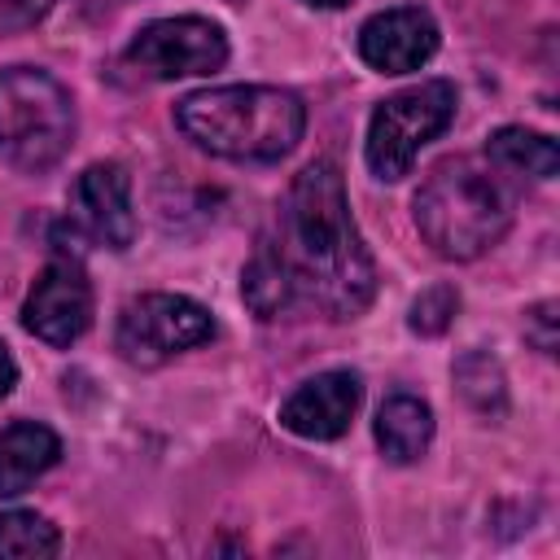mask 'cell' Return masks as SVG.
<instances>
[{"instance_id":"cell-1","label":"cell","mask_w":560,"mask_h":560,"mask_svg":"<svg viewBox=\"0 0 560 560\" xmlns=\"http://www.w3.org/2000/svg\"><path fill=\"white\" fill-rule=\"evenodd\" d=\"M241 293L258 319H354L368 311L376 267L332 162L319 158L293 175L271 232L245 262Z\"/></svg>"},{"instance_id":"cell-2","label":"cell","mask_w":560,"mask_h":560,"mask_svg":"<svg viewBox=\"0 0 560 560\" xmlns=\"http://www.w3.org/2000/svg\"><path fill=\"white\" fill-rule=\"evenodd\" d=\"M179 131L228 162H280L306 131V105L289 88L232 83L201 88L175 105Z\"/></svg>"},{"instance_id":"cell-3","label":"cell","mask_w":560,"mask_h":560,"mask_svg":"<svg viewBox=\"0 0 560 560\" xmlns=\"http://www.w3.org/2000/svg\"><path fill=\"white\" fill-rule=\"evenodd\" d=\"M516 214V184L486 153H459L429 171L416 192V228L433 254L468 262L486 254Z\"/></svg>"},{"instance_id":"cell-4","label":"cell","mask_w":560,"mask_h":560,"mask_svg":"<svg viewBox=\"0 0 560 560\" xmlns=\"http://www.w3.org/2000/svg\"><path fill=\"white\" fill-rule=\"evenodd\" d=\"M74 140L70 92L35 66L0 70V158L13 171L39 175L66 158Z\"/></svg>"},{"instance_id":"cell-5","label":"cell","mask_w":560,"mask_h":560,"mask_svg":"<svg viewBox=\"0 0 560 560\" xmlns=\"http://www.w3.org/2000/svg\"><path fill=\"white\" fill-rule=\"evenodd\" d=\"M451 118H455V83L446 79H429V83L402 88L389 101H381L368 122V144H363L372 175L389 184L402 179L411 162L420 158V149L451 127Z\"/></svg>"},{"instance_id":"cell-6","label":"cell","mask_w":560,"mask_h":560,"mask_svg":"<svg viewBox=\"0 0 560 560\" xmlns=\"http://www.w3.org/2000/svg\"><path fill=\"white\" fill-rule=\"evenodd\" d=\"M214 337V315L184 293H140L122 306L114 346L136 368H158Z\"/></svg>"},{"instance_id":"cell-7","label":"cell","mask_w":560,"mask_h":560,"mask_svg":"<svg viewBox=\"0 0 560 560\" xmlns=\"http://www.w3.org/2000/svg\"><path fill=\"white\" fill-rule=\"evenodd\" d=\"M228 61V35L210 18H158L144 22L131 44L122 48V70L136 79H188V74H214Z\"/></svg>"},{"instance_id":"cell-8","label":"cell","mask_w":560,"mask_h":560,"mask_svg":"<svg viewBox=\"0 0 560 560\" xmlns=\"http://www.w3.org/2000/svg\"><path fill=\"white\" fill-rule=\"evenodd\" d=\"M22 324H26L31 337H39L48 346H70L88 332V324H92V284H88V276L74 258H52L35 276V284L22 302Z\"/></svg>"},{"instance_id":"cell-9","label":"cell","mask_w":560,"mask_h":560,"mask_svg":"<svg viewBox=\"0 0 560 560\" xmlns=\"http://www.w3.org/2000/svg\"><path fill=\"white\" fill-rule=\"evenodd\" d=\"M70 228L105 249H127L136 241L131 179L118 162H92L70 184Z\"/></svg>"},{"instance_id":"cell-10","label":"cell","mask_w":560,"mask_h":560,"mask_svg":"<svg viewBox=\"0 0 560 560\" xmlns=\"http://www.w3.org/2000/svg\"><path fill=\"white\" fill-rule=\"evenodd\" d=\"M433 52H438V22L420 4H398V9L372 13L359 26V57L381 74L420 70Z\"/></svg>"},{"instance_id":"cell-11","label":"cell","mask_w":560,"mask_h":560,"mask_svg":"<svg viewBox=\"0 0 560 560\" xmlns=\"http://www.w3.org/2000/svg\"><path fill=\"white\" fill-rule=\"evenodd\" d=\"M363 402V385L350 368H332L319 372L311 381H302L284 402H280V424L298 438L311 442H332L350 429L354 411Z\"/></svg>"},{"instance_id":"cell-12","label":"cell","mask_w":560,"mask_h":560,"mask_svg":"<svg viewBox=\"0 0 560 560\" xmlns=\"http://www.w3.org/2000/svg\"><path fill=\"white\" fill-rule=\"evenodd\" d=\"M61 459V438L39 420H13L0 429V499L31 490Z\"/></svg>"},{"instance_id":"cell-13","label":"cell","mask_w":560,"mask_h":560,"mask_svg":"<svg viewBox=\"0 0 560 560\" xmlns=\"http://www.w3.org/2000/svg\"><path fill=\"white\" fill-rule=\"evenodd\" d=\"M433 442V411L416 394H389L376 411V446L389 464H411Z\"/></svg>"},{"instance_id":"cell-14","label":"cell","mask_w":560,"mask_h":560,"mask_svg":"<svg viewBox=\"0 0 560 560\" xmlns=\"http://www.w3.org/2000/svg\"><path fill=\"white\" fill-rule=\"evenodd\" d=\"M486 158L508 171L512 179L529 175V179H551L556 166H560V153H556V140L551 136H538L529 127H499L490 140H486Z\"/></svg>"},{"instance_id":"cell-15","label":"cell","mask_w":560,"mask_h":560,"mask_svg":"<svg viewBox=\"0 0 560 560\" xmlns=\"http://www.w3.org/2000/svg\"><path fill=\"white\" fill-rule=\"evenodd\" d=\"M61 547V534L48 516L39 512H0V556H13V560H44V556H57Z\"/></svg>"},{"instance_id":"cell-16","label":"cell","mask_w":560,"mask_h":560,"mask_svg":"<svg viewBox=\"0 0 560 560\" xmlns=\"http://www.w3.org/2000/svg\"><path fill=\"white\" fill-rule=\"evenodd\" d=\"M455 381H459L464 398H468L477 411H499V407H503V372H499V363H494L490 354H481V350L464 354V359L455 363Z\"/></svg>"},{"instance_id":"cell-17","label":"cell","mask_w":560,"mask_h":560,"mask_svg":"<svg viewBox=\"0 0 560 560\" xmlns=\"http://www.w3.org/2000/svg\"><path fill=\"white\" fill-rule=\"evenodd\" d=\"M455 311H459V293H455L451 284H433V289H424V293L411 302V328L424 332V337H438V332L451 328Z\"/></svg>"},{"instance_id":"cell-18","label":"cell","mask_w":560,"mask_h":560,"mask_svg":"<svg viewBox=\"0 0 560 560\" xmlns=\"http://www.w3.org/2000/svg\"><path fill=\"white\" fill-rule=\"evenodd\" d=\"M48 9H52V0H0V31L35 26Z\"/></svg>"},{"instance_id":"cell-19","label":"cell","mask_w":560,"mask_h":560,"mask_svg":"<svg viewBox=\"0 0 560 560\" xmlns=\"http://www.w3.org/2000/svg\"><path fill=\"white\" fill-rule=\"evenodd\" d=\"M551 324H556V306H551V302H542V306H534V311L525 315V332L534 337V346H538L542 354L556 350V332H551Z\"/></svg>"},{"instance_id":"cell-20","label":"cell","mask_w":560,"mask_h":560,"mask_svg":"<svg viewBox=\"0 0 560 560\" xmlns=\"http://www.w3.org/2000/svg\"><path fill=\"white\" fill-rule=\"evenodd\" d=\"M18 385V363H13V354H9V346L0 341V398L9 394Z\"/></svg>"},{"instance_id":"cell-21","label":"cell","mask_w":560,"mask_h":560,"mask_svg":"<svg viewBox=\"0 0 560 560\" xmlns=\"http://www.w3.org/2000/svg\"><path fill=\"white\" fill-rule=\"evenodd\" d=\"M306 4H315V9H341V4H350V0H306Z\"/></svg>"},{"instance_id":"cell-22","label":"cell","mask_w":560,"mask_h":560,"mask_svg":"<svg viewBox=\"0 0 560 560\" xmlns=\"http://www.w3.org/2000/svg\"><path fill=\"white\" fill-rule=\"evenodd\" d=\"M228 4H241V0H228Z\"/></svg>"}]
</instances>
